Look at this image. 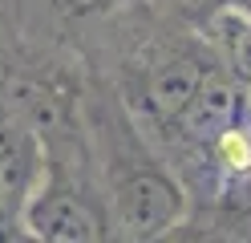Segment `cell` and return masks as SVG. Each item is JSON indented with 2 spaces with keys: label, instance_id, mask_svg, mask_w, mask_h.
<instances>
[{
  "label": "cell",
  "instance_id": "1",
  "mask_svg": "<svg viewBox=\"0 0 251 243\" xmlns=\"http://www.w3.org/2000/svg\"><path fill=\"white\" fill-rule=\"evenodd\" d=\"M81 118L93 166H98L105 190L114 239L154 243L175 235L191 215V190L162 154V146L146 134V126L122 102L114 81L89 61H85Z\"/></svg>",
  "mask_w": 251,
  "mask_h": 243
},
{
  "label": "cell",
  "instance_id": "2",
  "mask_svg": "<svg viewBox=\"0 0 251 243\" xmlns=\"http://www.w3.org/2000/svg\"><path fill=\"white\" fill-rule=\"evenodd\" d=\"M45 174V142L21 113L0 102V203L21 219L25 199Z\"/></svg>",
  "mask_w": 251,
  "mask_h": 243
},
{
  "label": "cell",
  "instance_id": "3",
  "mask_svg": "<svg viewBox=\"0 0 251 243\" xmlns=\"http://www.w3.org/2000/svg\"><path fill=\"white\" fill-rule=\"evenodd\" d=\"M130 4L134 0H45V16H49V25L61 28H89L122 16Z\"/></svg>",
  "mask_w": 251,
  "mask_h": 243
},
{
  "label": "cell",
  "instance_id": "4",
  "mask_svg": "<svg viewBox=\"0 0 251 243\" xmlns=\"http://www.w3.org/2000/svg\"><path fill=\"white\" fill-rule=\"evenodd\" d=\"M207 16H251V0H199L195 21H207Z\"/></svg>",
  "mask_w": 251,
  "mask_h": 243
}]
</instances>
